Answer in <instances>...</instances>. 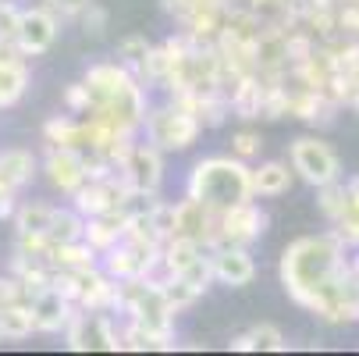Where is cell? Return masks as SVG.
<instances>
[{
    "label": "cell",
    "instance_id": "6da1fadb",
    "mask_svg": "<svg viewBox=\"0 0 359 356\" xmlns=\"http://www.w3.org/2000/svg\"><path fill=\"white\" fill-rule=\"evenodd\" d=\"M348 253L352 249L334 232H320L288 242L278 261L288 299L331 328L359 321V278L348 268Z\"/></svg>",
    "mask_w": 359,
    "mask_h": 356
},
{
    "label": "cell",
    "instance_id": "7a4b0ae2",
    "mask_svg": "<svg viewBox=\"0 0 359 356\" xmlns=\"http://www.w3.org/2000/svg\"><path fill=\"white\" fill-rule=\"evenodd\" d=\"M86 86L93 93V107L96 114H111L118 118L121 125L142 132V121H146V111H149V89L139 82V75L121 65V61H96L86 68Z\"/></svg>",
    "mask_w": 359,
    "mask_h": 356
},
{
    "label": "cell",
    "instance_id": "3957f363",
    "mask_svg": "<svg viewBox=\"0 0 359 356\" xmlns=\"http://www.w3.org/2000/svg\"><path fill=\"white\" fill-rule=\"evenodd\" d=\"M185 192L203 199L214 211H228L242 199H252V164L235 154L199 157L185 178Z\"/></svg>",
    "mask_w": 359,
    "mask_h": 356
},
{
    "label": "cell",
    "instance_id": "277c9868",
    "mask_svg": "<svg viewBox=\"0 0 359 356\" xmlns=\"http://www.w3.org/2000/svg\"><path fill=\"white\" fill-rule=\"evenodd\" d=\"M118 317L146 328L149 335L157 338H168V342H178L175 338V307L168 303L164 289H161V278H128V282H118Z\"/></svg>",
    "mask_w": 359,
    "mask_h": 356
},
{
    "label": "cell",
    "instance_id": "5b68a950",
    "mask_svg": "<svg viewBox=\"0 0 359 356\" xmlns=\"http://www.w3.org/2000/svg\"><path fill=\"white\" fill-rule=\"evenodd\" d=\"M203 136V125L192 111H185L175 100H161V104H149L146 121H142V139H149L164 154H185L192 150Z\"/></svg>",
    "mask_w": 359,
    "mask_h": 356
},
{
    "label": "cell",
    "instance_id": "8992f818",
    "mask_svg": "<svg viewBox=\"0 0 359 356\" xmlns=\"http://www.w3.org/2000/svg\"><path fill=\"white\" fill-rule=\"evenodd\" d=\"M65 345L72 352H125L121 317L107 310H75L72 324L65 328Z\"/></svg>",
    "mask_w": 359,
    "mask_h": 356
},
{
    "label": "cell",
    "instance_id": "52a82bcc",
    "mask_svg": "<svg viewBox=\"0 0 359 356\" xmlns=\"http://www.w3.org/2000/svg\"><path fill=\"white\" fill-rule=\"evenodd\" d=\"M288 164H292L299 182L313 185V189L341 178V157L334 154V146L324 143L320 136H299V139H292L288 143Z\"/></svg>",
    "mask_w": 359,
    "mask_h": 356
},
{
    "label": "cell",
    "instance_id": "ba28073f",
    "mask_svg": "<svg viewBox=\"0 0 359 356\" xmlns=\"http://www.w3.org/2000/svg\"><path fill=\"white\" fill-rule=\"evenodd\" d=\"M164 150H157L149 139H135L128 150H125V157H121V164H118V171H121V178H125V185L128 189H139V192H161V185H164Z\"/></svg>",
    "mask_w": 359,
    "mask_h": 356
},
{
    "label": "cell",
    "instance_id": "9c48e42d",
    "mask_svg": "<svg viewBox=\"0 0 359 356\" xmlns=\"http://www.w3.org/2000/svg\"><path fill=\"white\" fill-rule=\"evenodd\" d=\"M267 232V211L252 199H242L235 207L217 214V239L214 246H252Z\"/></svg>",
    "mask_w": 359,
    "mask_h": 356
},
{
    "label": "cell",
    "instance_id": "30bf717a",
    "mask_svg": "<svg viewBox=\"0 0 359 356\" xmlns=\"http://www.w3.org/2000/svg\"><path fill=\"white\" fill-rule=\"evenodd\" d=\"M43 175L46 182L54 185L61 196H75L86 178H89V168H86V150H75V146H46V157H43Z\"/></svg>",
    "mask_w": 359,
    "mask_h": 356
},
{
    "label": "cell",
    "instance_id": "8fae6325",
    "mask_svg": "<svg viewBox=\"0 0 359 356\" xmlns=\"http://www.w3.org/2000/svg\"><path fill=\"white\" fill-rule=\"evenodd\" d=\"M125 196H128V185L118 171V175H107V178H86V185L72 196V207L82 218H100V214L121 211Z\"/></svg>",
    "mask_w": 359,
    "mask_h": 356
},
{
    "label": "cell",
    "instance_id": "7c38bea8",
    "mask_svg": "<svg viewBox=\"0 0 359 356\" xmlns=\"http://www.w3.org/2000/svg\"><path fill=\"white\" fill-rule=\"evenodd\" d=\"M57 32H61V18L46 4H32V8H22L18 39L15 43L22 46L25 58H39V54H46V50L57 43Z\"/></svg>",
    "mask_w": 359,
    "mask_h": 356
},
{
    "label": "cell",
    "instance_id": "4fadbf2b",
    "mask_svg": "<svg viewBox=\"0 0 359 356\" xmlns=\"http://www.w3.org/2000/svg\"><path fill=\"white\" fill-rule=\"evenodd\" d=\"M217 214H221V211L207 207L203 199H196V196L185 192V196L175 203V235L192 239V242H199V246L214 249V239H217Z\"/></svg>",
    "mask_w": 359,
    "mask_h": 356
},
{
    "label": "cell",
    "instance_id": "5bb4252c",
    "mask_svg": "<svg viewBox=\"0 0 359 356\" xmlns=\"http://www.w3.org/2000/svg\"><path fill=\"white\" fill-rule=\"evenodd\" d=\"M210 261H214V282L224 289H245L256 278V261L249 246H214Z\"/></svg>",
    "mask_w": 359,
    "mask_h": 356
},
{
    "label": "cell",
    "instance_id": "9a60e30c",
    "mask_svg": "<svg viewBox=\"0 0 359 356\" xmlns=\"http://www.w3.org/2000/svg\"><path fill=\"white\" fill-rule=\"evenodd\" d=\"M75 310H79V303L61 296L54 285H46L43 292L32 296V314H36V331L39 335H65V328L72 324Z\"/></svg>",
    "mask_w": 359,
    "mask_h": 356
},
{
    "label": "cell",
    "instance_id": "2e32d148",
    "mask_svg": "<svg viewBox=\"0 0 359 356\" xmlns=\"http://www.w3.org/2000/svg\"><path fill=\"white\" fill-rule=\"evenodd\" d=\"M267 89H271V75L264 72H252V75H242L231 89V114L242 118V121H256L264 118V104H267Z\"/></svg>",
    "mask_w": 359,
    "mask_h": 356
},
{
    "label": "cell",
    "instance_id": "e0dca14e",
    "mask_svg": "<svg viewBox=\"0 0 359 356\" xmlns=\"http://www.w3.org/2000/svg\"><path fill=\"white\" fill-rule=\"evenodd\" d=\"M292 68L288 58V25H264L256 39V72L264 75H285Z\"/></svg>",
    "mask_w": 359,
    "mask_h": 356
},
{
    "label": "cell",
    "instance_id": "ac0fdd59",
    "mask_svg": "<svg viewBox=\"0 0 359 356\" xmlns=\"http://www.w3.org/2000/svg\"><path fill=\"white\" fill-rule=\"evenodd\" d=\"M79 307L82 310H107L118 314V282L104 271L93 268L82 275V292H79Z\"/></svg>",
    "mask_w": 359,
    "mask_h": 356
},
{
    "label": "cell",
    "instance_id": "d6986e66",
    "mask_svg": "<svg viewBox=\"0 0 359 356\" xmlns=\"http://www.w3.org/2000/svg\"><path fill=\"white\" fill-rule=\"evenodd\" d=\"M128 232V214L125 211H111V214H100V218H86V232L82 239L104 257L111 246H118Z\"/></svg>",
    "mask_w": 359,
    "mask_h": 356
},
{
    "label": "cell",
    "instance_id": "ffe728a7",
    "mask_svg": "<svg viewBox=\"0 0 359 356\" xmlns=\"http://www.w3.org/2000/svg\"><path fill=\"white\" fill-rule=\"evenodd\" d=\"M295 185V171L288 161H260L252 168V192L256 199H274V196H285L288 189Z\"/></svg>",
    "mask_w": 359,
    "mask_h": 356
},
{
    "label": "cell",
    "instance_id": "44dd1931",
    "mask_svg": "<svg viewBox=\"0 0 359 356\" xmlns=\"http://www.w3.org/2000/svg\"><path fill=\"white\" fill-rule=\"evenodd\" d=\"M43 139H46V146L89 150V125H86V114H82V118H75V114H54V118L43 125Z\"/></svg>",
    "mask_w": 359,
    "mask_h": 356
},
{
    "label": "cell",
    "instance_id": "7402d4cb",
    "mask_svg": "<svg viewBox=\"0 0 359 356\" xmlns=\"http://www.w3.org/2000/svg\"><path fill=\"white\" fill-rule=\"evenodd\" d=\"M46 264L54 268V271H93V268H100V253L86 239H75V242L50 246Z\"/></svg>",
    "mask_w": 359,
    "mask_h": 356
},
{
    "label": "cell",
    "instance_id": "603a6c76",
    "mask_svg": "<svg viewBox=\"0 0 359 356\" xmlns=\"http://www.w3.org/2000/svg\"><path fill=\"white\" fill-rule=\"evenodd\" d=\"M228 349H235V352H285L288 349V338H285V331L278 328V324H252L249 331H242V335H235L231 342H228Z\"/></svg>",
    "mask_w": 359,
    "mask_h": 356
},
{
    "label": "cell",
    "instance_id": "cb8c5ba5",
    "mask_svg": "<svg viewBox=\"0 0 359 356\" xmlns=\"http://www.w3.org/2000/svg\"><path fill=\"white\" fill-rule=\"evenodd\" d=\"M345 189H348V203H345L341 218L331 225V232H334L348 249H359V175L345 178Z\"/></svg>",
    "mask_w": 359,
    "mask_h": 356
},
{
    "label": "cell",
    "instance_id": "d4e9b609",
    "mask_svg": "<svg viewBox=\"0 0 359 356\" xmlns=\"http://www.w3.org/2000/svg\"><path fill=\"white\" fill-rule=\"evenodd\" d=\"M0 175H4V182H8L11 192H18L22 185L32 182L36 157L29 154V150H4V154H0Z\"/></svg>",
    "mask_w": 359,
    "mask_h": 356
},
{
    "label": "cell",
    "instance_id": "484cf974",
    "mask_svg": "<svg viewBox=\"0 0 359 356\" xmlns=\"http://www.w3.org/2000/svg\"><path fill=\"white\" fill-rule=\"evenodd\" d=\"M57 207L54 203H22L15 211V232L18 235H46Z\"/></svg>",
    "mask_w": 359,
    "mask_h": 356
},
{
    "label": "cell",
    "instance_id": "4316f807",
    "mask_svg": "<svg viewBox=\"0 0 359 356\" xmlns=\"http://www.w3.org/2000/svg\"><path fill=\"white\" fill-rule=\"evenodd\" d=\"M0 328H4V338L22 342L36 331V314H32V303H8L0 307Z\"/></svg>",
    "mask_w": 359,
    "mask_h": 356
},
{
    "label": "cell",
    "instance_id": "83f0119b",
    "mask_svg": "<svg viewBox=\"0 0 359 356\" xmlns=\"http://www.w3.org/2000/svg\"><path fill=\"white\" fill-rule=\"evenodd\" d=\"M29 89V61L22 65H0V111L15 107Z\"/></svg>",
    "mask_w": 359,
    "mask_h": 356
},
{
    "label": "cell",
    "instance_id": "f1b7e54d",
    "mask_svg": "<svg viewBox=\"0 0 359 356\" xmlns=\"http://www.w3.org/2000/svg\"><path fill=\"white\" fill-rule=\"evenodd\" d=\"M82 232H86V218H82L75 207H57L54 221H50L46 239H50V246H61V242H75V239H82Z\"/></svg>",
    "mask_w": 359,
    "mask_h": 356
},
{
    "label": "cell",
    "instance_id": "f546056e",
    "mask_svg": "<svg viewBox=\"0 0 359 356\" xmlns=\"http://www.w3.org/2000/svg\"><path fill=\"white\" fill-rule=\"evenodd\" d=\"M345 203H348V189H345L341 178H338V182H327V185L317 189V207H320V214H324L327 225H334V221L341 218Z\"/></svg>",
    "mask_w": 359,
    "mask_h": 356
},
{
    "label": "cell",
    "instance_id": "4dcf8cb0",
    "mask_svg": "<svg viewBox=\"0 0 359 356\" xmlns=\"http://www.w3.org/2000/svg\"><path fill=\"white\" fill-rule=\"evenodd\" d=\"M149 50H153V43H149L146 36H139V32H135V36H125V39L118 43V61H121V65H128L132 72H139Z\"/></svg>",
    "mask_w": 359,
    "mask_h": 356
},
{
    "label": "cell",
    "instance_id": "1f68e13d",
    "mask_svg": "<svg viewBox=\"0 0 359 356\" xmlns=\"http://www.w3.org/2000/svg\"><path fill=\"white\" fill-rule=\"evenodd\" d=\"M161 289H164V296H168V303L175 307V314H182V310H189L192 303L199 299V292L189 285V282H182V278H161Z\"/></svg>",
    "mask_w": 359,
    "mask_h": 356
},
{
    "label": "cell",
    "instance_id": "d6a6232c",
    "mask_svg": "<svg viewBox=\"0 0 359 356\" xmlns=\"http://www.w3.org/2000/svg\"><path fill=\"white\" fill-rule=\"evenodd\" d=\"M231 154L242 157V161H256L264 154V136L256 132V128H238L231 136Z\"/></svg>",
    "mask_w": 359,
    "mask_h": 356
},
{
    "label": "cell",
    "instance_id": "836d02e7",
    "mask_svg": "<svg viewBox=\"0 0 359 356\" xmlns=\"http://www.w3.org/2000/svg\"><path fill=\"white\" fill-rule=\"evenodd\" d=\"M89 107H93V93H89L86 79L82 82H72L65 89V111L68 114H89Z\"/></svg>",
    "mask_w": 359,
    "mask_h": 356
},
{
    "label": "cell",
    "instance_id": "e575fe53",
    "mask_svg": "<svg viewBox=\"0 0 359 356\" xmlns=\"http://www.w3.org/2000/svg\"><path fill=\"white\" fill-rule=\"evenodd\" d=\"M18 22H22V8L15 0H0V39H18Z\"/></svg>",
    "mask_w": 359,
    "mask_h": 356
},
{
    "label": "cell",
    "instance_id": "d590c367",
    "mask_svg": "<svg viewBox=\"0 0 359 356\" xmlns=\"http://www.w3.org/2000/svg\"><path fill=\"white\" fill-rule=\"evenodd\" d=\"M39 4H46L61 22H79L82 11H86L89 4H96V0H39Z\"/></svg>",
    "mask_w": 359,
    "mask_h": 356
},
{
    "label": "cell",
    "instance_id": "8d00e7d4",
    "mask_svg": "<svg viewBox=\"0 0 359 356\" xmlns=\"http://www.w3.org/2000/svg\"><path fill=\"white\" fill-rule=\"evenodd\" d=\"M107 11L104 8H100V4H89L86 11H82V18H79V25H82V32L86 36H104L107 32Z\"/></svg>",
    "mask_w": 359,
    "mask_h": 356
},
{
    "label": "cell",
    "instance_id": "74e56055",
    "mask_svg": "<svg viewBox=\"0 0 359 356\" xmlns=\"http://www.w3.org/2000/svg\"><path fill=\"white\" fill-rule=\"evenodd\" d=\"M15 192L11 196H0V218H15Z\"/></svg>",
    "mask_w": 359,
    "mask_h": 356
},
{
    "label": "cell",
    "instance_id": "f35d334b",
    "mask_svg": "<svg viewBox=\"0 0 359 356\" xmlns=\"http://www.w3.org/2000/svg\"><path fill=\"white\" fill-rule=\"evenodd\" d=\"M0 196H11V189H8V182H4V175H0Z\"/></svg>",
    "mask_w": 359,
    "mask_h": 356
},
{
    "label": "cell",
    "instance_id": "ab89813d",
    "mask_svg": "<svg viewBox=\"0 0 359 356\" xmlns=\"http://www.w3.org/2000/svg\"><path fill=\"white\" fill-rule=\"evenodd\" d=\"M0 338H4V328H0Z\"/></svg>",
    "mask_w": 359,
    "mask_h": 356
}]
</instances>
